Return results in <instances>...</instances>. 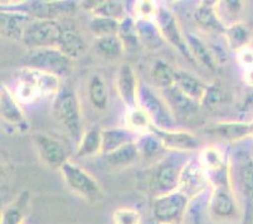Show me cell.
Wrapping results in <instances>:
<instances>
[{
  "label": "cell",
  "mask_w": 253,
  "mask_h": 224,
  "mask_svg": "<svg viewBox=\"0 0 253 224\" xmlns=\"http://www.w3.org/2000/svg\"><path fill=\"white\" fill-rule=\"evenodd\" d=\"M139 106H141L150 116L154 128L162 130L175 129V116L165 101L162 92H158L148 85H141L139 94Z\"/></svg>",
  "instance_id": "6"
},
{
  "label": "cell",
  "mask_w": 253,
  "mask_h": 224,
  "mask_svg": "<svg viewBox=\"0 0 253 224\" xmlns=\"http://www.w3.org/2000/svg\"><path fill=\"white\" fill-rule=\"evenodd\" d=\"M34 144L41 160L50 169L61 170L62 166L70 160L63 145L52 136L37 134L34 137Z\"/></svg>",
  "instance_id": "15"
},
{
  "label": "cell",
  "mask_w": 253,
  "mask_h": 224,
  "mask_svg": "<svg viewBox=\"0 0 253 224\" xmlns=\"http://www.w3.org/2000/svg\"><path fill=\"white\" fill-rule=\"evenodd\" d=\"M243 81H245V83L247 86L253 89V67L251 69H248V71H245V72H243Z\"/></svg>",
  "instance_id": "44"
},
{
  "label": "cell",
  "mask_w": 253,
  "mask_h": 224,
  "mask_svg": "<svg viewBox=\"0 0 253 224\" xmlns=\"http://www.w3.org/2000/svg\"><path fill=\"white\" fill-rule=\"evenodd\" d=\"M115 87L120 100L123 101L126 110L139 106L140 85L136 71L130 63H124L120 66L116 73Z\"/></svg>",
  "instance_id": "12"
},
{
  "label": "cell",
  "mask_w": 253,
  "mask_h": 224,
  "mask_svg": "<svg viewBox=\"0 0 253 224\" xmlns=\"http://www.w3.org/2000/svg\"><path fill=\"white\" fill-rule=\"evenodd\" d=\"M88 100L97 111H106L110 105V91L107 81L101 73H93L88 81Z\"/></svg>",
  "instance_id": "25"
},
{
  "label": "cell",
  "mask_w": 253,
  "mask_h": 224,
  "mask_svg": "<svg viewBox=\"0 0 253 224\" xmlns=\"http://www.w3.org/2000/svg\"><path fill=\"white\" fill-rule=\"evenodd\" d=\"M82 6L92 14V17H105L112 19L123 20L127 17L125 5L121 1L114 0H95V1H84Z\"/></svg>",
  "instance_id": "26"
},
{
  "label": "cell",
  "mask_w": 253,
  "mask_h": 224,
  "mask_svg": "<svg viewBox=\"0 0 253 224\" xmlns=\"http://www.w3.org/2000/svg\"><path fill=\"white\" fill-rule=\"evenodd\" d=\"M64 24L58 20L34 19L24 34L22 43L28 49L58 48Z\"/></svg>",
  "instance_id": "7"
},
{
  "label": "cell",
  "mask_w": 253,
  "mask_h": 224,
  "mask_svg": "<svg viewBox=\"0 0 253 224\" xmlns=\"http://www.w3.org/2000/svg\"><path fill=\"white\" fill-rule=\"evenodd\" d=\"M252 138H253V120H252Z\"/></svg>",
  "instance_id": "45"
},
{
  "label": "cell",
  "mask_w": 253,
  "mask_h": 224,
  "mask_svg": "<svg viewBox=\"0 0 253 224\" xmlns=\"http://www.w3.org/2000/svg\"><path fill=\"white\" fill-rule=\"evenodd\" d=\"M66 185L82 199L96 203L103 198V191L96 178L78 164L68 160L59 170Z\"/></svg>",
  "instance_id": "5"
},
{
  "label": "cell",
  "mask_w": 253,
  "mask_h": 224,
  "mask_svg": "<svg viewBox=\"0 0 253 224\" xmlns=\"http://www.w3.org/2000/svg\"><path fill=\"white\" fill-rule=\"evenodd\" d=\"M77 4L73 1H33L28 5V11L34 19L57 20L62 15L75 11Z\"/></svg>",
  "instance_id": "20"
},
{
  "label": "cell",
  "mask_w": 253,
  "mask_h": 224,
  "mask_svg": "<svg viewBox=\"0 0 253 224\" xmlns=\"http://www.w3.org/2000/svg\"><path fill=\"white\" fill-rule=\"evenodd\" d=\"M141 214L132 208H119L114 212V224H141Z\"/></svg>",
  "instance_id": "42"
},
{
  "label": "cell",
  "mask_w": 253,
  "mask_h": 224,
  "mask_svg": "<svg viewBox=\"0 0 253 224\" xmlns=\"http://www.w3.org/2000/svg\"><path fill=\"white\" fill-rule=\"evenodd\" d=\"M232 185L245 199L253 202V150L238 149L229 160Z\"/></svg>",
  "instance_id": "8"
},
{
  "label": "cell",
  "mask_w": 253,
  "mask_h": 224,
  "mask_svg": "<svg viewBox=\"0 0 253 224\" xmlns=\"http://www.w3.org/2000/svg\"><path fill=\"white\" fill-rule=\"evenodd\" d=\"M0 112L4 122L19 130L20 133H24L29 129L22 103L18 101L14 92L5 85H3L0 89Z\"/></svg>",
  "instance_id": "16"
},
{
  "label": "cell",
  "mask_w": 253,
  "mask_h": 224,
  "mask_svg": "<svg viewBox=\"0 0 253 224\" xmlns=\"http://www.w3.org/2000/svg\"><path fill=\"white\" fill-rule=\"evenodd\" d=\"M136 144L140 150V154H141V158L145 159H155L156 156L163 155V152L165 151L162 140L154 133L139 136L136 140Z\"/></svg>",
  "instance_id": "38"
},
{
  "label": "cell",
  "mask_w": 253,
  "mask_h": 224,
  "mask_svg": "<svg viewBox=\"0 0 253 224\" xmlns=\"http://www.w3.org/2000/svg\"><path fill=\"white\" fill-rule=\"evenodd\" d=\"M155 22L160 32H162L163 38L168 45L175 48L186 61L195 62L192 53H190L188 42H186V36H184V32L179 24L178 19H176L175 14L172 13L168 6L159 5Z\"/></svg>",
  "instance_id": "9"
},
{
  "label": "cell",
  "mask_w": 253,
  "mask_h": 224,
  "mask_svg": "<svg viewBox=\"0 0 253 224\" xmlns=\"http://www.w3.org/2000/svg\"><path fill=\"white\" fill-rule=\"evenodd\" d=\"M34 18L28 11L1 10L0 13V31L1 36L11 41L22 42L24 34Z\"/></svg>",
  "instance_id": "18"
},
{
  "label": "cell",
  "mask_w": 253,
  "mask_h": 224,
  "mask_svg": "<svg viewBox=\"0 0 253 224\" xmlns=\"http://www.w3.org/2000/svg\"><path fill=\"white\" fill-rule=\"evenodd\" d=\"M17 77L25 81L38 93L39 98H54L61 92V80L58 76L42 72L38 69L23 67L18 71Z\"/></svg>",
  "instance_id": "14"
},
{
  "label": "cell",
  "mask_w": 253,
  "mask_h": 224,
  "mask_svg": "<svg viewBox=\"0 0 253 224\" xmlns=\"http://www.w3.org/2000/svg\"><path fill=\"white\" fill-rule=\"evenodd\" d=\"M211 185L208 174L198 159H188L181 168L180 180H179V190L189 198L195 199L202 195L208 186Z\"/></svg>",
  "instance_id": "11"
},
{
  "label": "cell",
  "mask_w": 253,
  "mask_h": 224,
  "mask_svg": "<svg viewBox=\"0 0 253 224\" xmlns=\"http://www.w3.org/2000/svg\"><path fill=\"white\" fill-rule=\"evenodd\" d=\"M136 25L142 47L150 50H156L163 47L165 41L155 20H136Z\"/></svg>",
  "instance_id": "32"
},
{
  "label": "cell",
  "mask_w": 253,
  "mask_h": 224,
  "mask_svg": "<svg viewBox=\"0 0 253 224\" xmlns=\"http://www.w3.org/2000/svg\"><path fill=\"white\" fill-rule=\"evenodd\" d=\"M158 9L159 4L154 3L151 0H139L135 1L132 6L134 18L136 20H155Z\"/></svg>",
  "instance_id": "40"
},
{
  "label": "cell",
  "mask_w": 253,
  "mask_h": 224,
  "mask_svg": "<svg viewBox=\"0 0 253 224\" xmlns=\"http://www.w3.org/2000/svg\"><path fill=\"white\" fill-rule=\"evenodd\" d=\"M53 116L72 140L80 142L84 131H82V107L75 90L62 89L53 98Z\"/></svg>",
  "instance_id": "2"
},
{
  "label": "cell",
  "mask_w": 253,
  "mask_h": 224,
  "mask_svg": "<svg viewBox=\"0 0 253 224\" xmlns=\"http://www.w3.org/2000/svg\"><path fill=\"white\" fill-rule=\"evenodd\" d=\"M236 59L237 63L239 64V67L243 69V72L245 71H248L253 67V47L245 48L242 50H238L236 53Z\"/></svg>",
  "instance_id": "43"
},
{
  "label": "cell",
  "mask_w": 253,
  "mask_h": 224,
  "mask_svg": "<svg viewBox=\"0 0 253 224\" xmlns=\"http://www.w3.org/2000/svg\"><path fill=\"white\" fill-rule=\"evenodd\" d=\"M223 37H224L227 47L231 48L234 53L251 47V43H252V32L248 25L243 22L234 23L225 28Z\"/></svg>",
  "instance_id": "27"
},
{
  "label": "cell",
  "mask_w": 253,
  "mask_h": 224,
  "mask_svg": "<svg viewBox=\"0 0 253 224\" xmlns=\"http://www.w3.org/2000/svg\"><path fill=\"white\" fill-rule=\"evenodd\" d=\"M31 209V194L24 190L9 203L1 213L0 224H23Z\"/></svg>",
  "instance_id": "23"
},
{
  "label": "cell",
  "mask_w": 253,
  "mask_h": 224,
  "mask_svg": "<svg viewBox=\"0 0 253 224\" xmlns=\"http://www.w3.org/2000/svg\"><path fill=\"white\" fill-rule=\"evenodd\" d=\"M102 129L89 128L82 135L81 140L77 144L76 155L77 158H92L102 155Z\"/></svg>",
  "instance_id": "28"
},
{
  "label": "cell",
  "mask_w": 253,
  "mask_h": 224,
  "mask_svg": "<svg viewBox=\"0 0 253 224\" xmlns=\"http://www.w3.org/2000/svg\"><path fill=\"white\" fill-rule=\"evenodd\" d=\"M117 36H119L120 41L123 42L126 52H128V50L135 52L141 45L139 32H137L136 20H135V18L130 17V15H127L125 19L121 20Z\"/></svg>",
  "instance_id": "35"
},
{
  "label": "cell",
  "mask_w": 253,
  "mask_h": 224,
  "mask_svg": "<svg viewBox=\"0 0 253 224\" xmlns=\"http://www.w3.org/2000/svg\"><path fill=\"white\" fill-rule=\"evenodd\" d=\"M120 23H121V20L112 19V18L92 17L91 22H89V31L95 36L96 39L103 38V37L117 36Z\"/></svg>",
  "instance_id": "39"
},
{
  "label": "cell",
  "mask_w": 253,
  "mask_h": 224,
  "mask_svg": "<svg viewBox=\"0 0 253 224\" xmlns=\"http://www.w3.org/2000/svg\"><path fill=\"white\" fill-rule=\"evenodd\" d=\"M184 164L185 161L172 156L162 158L154 164L146 178L148 189L154 198L179 190L180 172Z\"/></svg>",
  "instance_id": "3"
},
{
  "label": "cell",
  "mask_w": 253,
  "mask_h": 224,
  "mask_svg": "<svg viewBox=\"0 0 253 224\" xmlns=\"http://www.w3.org/2000/svg\"><path fill=\"white\" fill-rule=\"evenodd\" d=\"M124 124H125L126 129L136 134L137 136L151 133L154 128V124L151 121L150 116H149L148 112L141 106L127 108L125 117H124Z\"/></svg>",
  "instance_id": "31"
},
{
  "label": "cell",
  "mask_w": 253,
  "mask_h": 224,
  "mask_svg": "<svg viewBox=\"0 0 253 224\" xmlns=\"http://www.w3.org/2000/svg\"><path fill=\"white\" fill-rule=\"evenodd\" d=\"M186 42H188L190 53H192L195 62L201 63L202 66L209 69H214L218 66L217 61L214 58V54L211 52V45L204 39H202L197 34L189 33L186 34Z\"/></svg>",
  "instance_id": "30"
},
{
  "label": "cell",
  "mask_w": 253,
  "mask_h": 224,
  "mask_svg": "<svg viewBox=\"0 0 253 224\" xmlns=\"http://www.w3.org/2000/svg\"><path fill=\"white\" fill-rule=\"evenodd\" d=\"M207 211L215 223L239 224L242 221V207L232 184L211 185Z\"/></svg>",
  "instance_id": "1"
},
{
  "label": "cell",
  "mask_w": 253,
  "mask_h": 224,
  "mask_svg": "<svg viewBox=\"0 0 253 224\" xmlns=\"http://www.w3.org/2000/svg\"><path fill=\"white\" fill-rule=\"evenodd\" d=\"M174 87L183 92L185 96L190 97L192 100L201 103L206 94L208 83H204L203 81L199 80L197 76L193 73L184 71V69H176L175 75V85Z\"/></svg>",
  "instance_id": "22"
},
{
  "label": "cell",
  "mask_w": 253,
  "mask_h": 224,
  "mask_svg": "<svg viewBox=\"0 0 253 224\" xmlns=\"http://www.w3.org/2000/svg\"><path fill=\"white\" fill-rule=\"evenodd\" d=\"M58 49H61L64 54L68 55L70 58L75 61L80 55L84 54V52L86 50V42L75 27L72 28L64 25Z\"/></svg>",
  "instance_id": "29"
},
{
  "label": "cell",
  "mask_w": 253,
  "mask_h": 224,
  "mask_svg": "<svg viewBox=\"0 0 253 224\" xmlns=\"http://www.w3.org/2000/svg\"><path fill=\"white\" fill-rule=\"evenodd\" d=\"M95 47L98 54L110 61H116V59L121 58L124 53L126 52L119 36L103 37V38L96 39Z\"/></svg>",
  "instance_id": "37"
},
{
  "label": "cell",
  "mask_w": 253,
  "mask_h": 224,
  "mask_svg": "<svg viewBox=\"0 0 253 224\" xmlns=\"http://www.w3.org/2000/svg\"><path fill=\"white\" fill-rule=\"evenodd\" d=\"M102 156L111 154L115 150L135 142L139 136L126 128L102 129Z\"/></svg>",
  "instance_id": "24"
},
{
  "label": "cell",
  "mask_w": 253,
  "mask_h": 224,
  "mask_svg": "<svg viewBox=\"0 0 253 224\" xmlns=\"http://www.w3.org/2000/svg\"><path fill=\"white\" fill-rule=\"evenodd\" d=\"M194 20L203 32L209 34H224L225 27L218 15L217 1H199L194 9Z\"/></svg>",
  "instance_id": "19"
},
{
  "label": "cell",
  "mask_w": 253,
  "mask_h": 224,
  "mask_svg": "<svg viewBox=\"0 0 253 224\" xmlns=\"http://www.w3.org/2000/svg\"><path fill=\"white\" fill-rule=\"evenodd\" d=\"M160 92L164 96L169 107L171 108L174 116L176 115V116L181 117H189L194 115L198 111V108L201 107V103L192 100L190 97L185 96L176 87H171V89L167 90V91Z\"/></svg>",
  "instance_id": "21"
},
{
  "label": "cell",
  "mask_w": 253,
  "mask_h": 224,
  "mask_svg": "<svg viewBox=\"0 0 253 224\" xmlns=\"http://www.w3.org/2000/svg\"><path fill=\"white\" fill-rule=\"evenodd\" d=\"M204 131L219 141L243 142L252 138V121H217L209 124Z\"/></svg>",
  "instance_id": "13"
},
{
  "label": "cell",
  "mask_w": 253,
  "mask_h": 224,
  "mask_svg": "<svg viewBox=\"0 0 253 224\" xmlns=\"http://www.w3.org/2000/svg\"><path fill=\"white\" fill-rule=\"evenodd\" d=\"M151 133L155 134L164 145L165 150L174 152H190L201 149V140L190 131L186 130H162L153 128Z\"/></svg>",
  "instance_id": "17"
},
{
  "label": "cell",
  "mask_w": 253,
  "mask_h": 224,
  "mask_svg": "<svg viewBox=\"0 0 253 224\" xmlns=\"http://www.w3.org/2000/svg\"><path fill=\"white\" fill-rule=\"evenodd\" d=\"M103 158H105L106 163L114 168H127V166L136 164L141 159V154H140V150L135 141L115 150L114 152L107 154Z\"/></svg>",
  "instance_id": "33"
},
{
  "label": "cell",
  "mask_w": 253,
  "mask_h": 224,
  "mask_svg": "<svg viewBox=\"0 0 253 224\" xmlns=\"http://www.w3.org/2000/svg\"><path fill=\"white\" fill-rule=\"evenodd\" d=\"M245 4L241 0H220L217 1V11L219 19L225 28L234 23L242 22L241 15L245 9Z\"/></svg>",
  "instance_id": "36"
},
{
  "label": "cell",
  "mask_w": 253,
  "mask_h": 224,
  "mask_svg": "<svg viewBox=\"0 0 253 224\" xmlns=\"http://www.w3.org/2000/svg\"><path fill=\"white\" fill-rule=\"evenodd\" d=\"M23 62L24 67L56 75L59 78L70 76L73 69V59L64 54L58 48L28 49Z\"/></svg>",
  "instance_id": "4"
},
{
  "label": "cell",
  "mask_w": 253,
  "mask_h": 224,
  "mask_svg": "<svg viewBox=\"0 0 253 224\" xmlns=\"http://www.w3.org/2000/svg\"><path fill=\"white\" fill-rule=\"evenodd\" d=\"M190 199L180 190L154 198L153 218L156 224H181Z\"/></svg>",
  "instance_id": "10"
},
{
  "label": "cell",
  "mask_w": 253,
  "mask_h": 224,
  "mask_svg": "<svg viewBox=\"0 0 253 224\" xmlns=\"http://www.w3.org/2000/svg\"><path fill=\"white\" fill-rule=\"evenodd\" d=\"M176 69L163 59H158L151 68V78L160 91H167L175 85Z\"/></svg>",
  "instance_id": "34"
},
{
  "label": "cell",
  "mask_w": 253,
  "mask_h": 224,
  "mask_svg": "<svg viewBox=\"0 0 253 224\" xmlns=\"http://www.w3.org/2000/svg\"><path fill=\"white\" fill-rule=\"evenodd\" d=\"M223 101V91L217 83H211L207 87L206 94L202 100L201 106L208 108V110H214L222 103Z\"/></svg>",
  "instance_id": "41"
}]
</instances>
